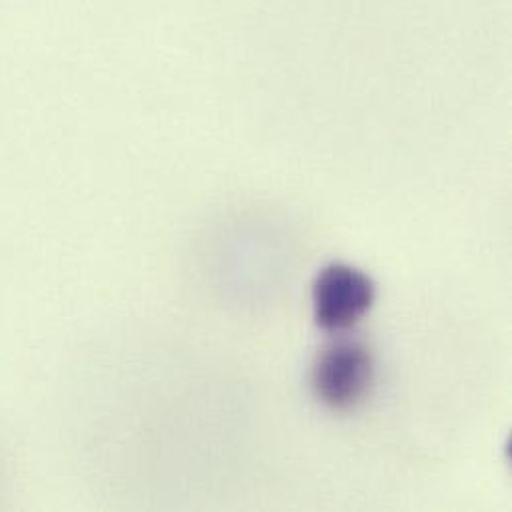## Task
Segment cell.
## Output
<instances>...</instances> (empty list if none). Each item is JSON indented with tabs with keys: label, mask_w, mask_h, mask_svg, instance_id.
I'll return each instance as SVG.
<instances>
[{
	"label": "cell",
	"mask_w": 512,
	"mask_h": 512,
	"mask_svg": "<svg viewBox=\"0 0 512 512\" xmlns=\"http://www.w3.org/2000/svg\"><path fill=\"white\" fill-rule=\"evenodd\" d=\"M375 381V359L371 349L359 341H337L327 345L311 369L315 397L335 409L349 411L361 405Z\"/></svg>",
	"instance_id": "obj_1"
},
{
	"label": "cell",
	"mask_w": 512,
	"mask_h": 512,
	"mask_svg": "<svg viewBox=\"0 0 512 512\" xmlns=\"http://www.w3.org/2000/svg\"><path fill=\"white\" fill-rule=\"evenodd\" d=\"M373 279L357 267L331 263L313 281V317L321 329L343 331L359 323L375 303Z\"/></svg>",
	"instance_id": "obj_2"
}]
</instances>
